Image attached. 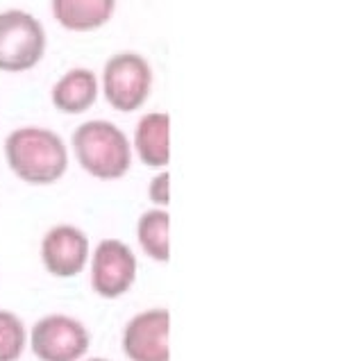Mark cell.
<instances>
[{
    "instance_id": "obj_1",
    "label": "cell",
    "mask_w": 361,
    "mask_h": 361,
    "mask_svg": "<svg viewBox=\"0 0 361 361\" xmlns=\"http://www.w3.org/2000/svg\"><path fill=\"white\" fill-rule=\"evenodd\" d=\"M7 166L20 182L48 187L64 178L68 150L57 132L39 126L16 128L5 139Z\"/></svg>"
},
{
    "instance_id": "obj_2",
    "label": "cell",
    "mask_w": 361,
    "mask_h": 361,
    "mask_svg": "<svg viewBox=\"0 0 361 361\" xmlns=\"http://www.w3.org/2000/svg\"><path fill=\"white\" fill-rule=\"evenodd\" d=\"M75 159L96 180H118L132 166V146L126 132L109 121H87L71 139Z\"/></svg>"
},
{
    "instance_id": "obj_3",
    "label": "cell",
    "mask_w": 361,
    "mask_h": 361,
    "mask_svg": "<svg viewBox=\"0 0 361 361\" xmlns=\"http://www.w3.org/2000/svg\"><path fill=\"white\" fill-rule=\"evenodd\" d=\"M46 55V30L23 9L0 12V71L25 73Z\"/></svg>"
},
{
    "instance_id": "obj_4",
    "label": "cell",
    "mask_w": 361,
    "mask_h": 361,
    "mask_svg": "<svg viewBox=\"0 0 361 361\" xmlns=\"http://www.w3.org/2000/svg\"><path fill=\"white\" fill-rule=\"evenodd\" d=\"M152 68L139 53H118L102 71V94L116 111H134L148 100Z\"/></svg>"
},
{
    "instance_id": "obj_5",
    "label": "cell",
    "mask_w": 361,
    "mask_h": 361,
    "mask_svg": "<svg viewBox=\"0 0 361 361\" xmlns=\"http://www.w3.org/2000/svg\"><path fill=\"white\" fill-rule=\"evenodd\" d=\"M89 332L78 318L50 314L35 323L30 348L41 361H80L89 350Z\"/></svg>"
},
{
    "instance_id": "obj_6",
    "label": "cell",
    "mask_w": 361,
    "mask_h": 361,
    "mask_svg": "<svg viewBox=\"0 0 361 361\" xmlns=\"http://www.w3.org/2000/svg\"><path fill=\"white\" fill-rule=\"evenodd\" d=\"M137 280V257L118 239L100 241L91 257V286L100 298L114 300Z\"/></svg>"
},
{
    "instance_id": "obj_7",
    "label": "cell",
    "mask_w": 361,
    "mask_h": 361,
    "mask_svg": "<svg viewBox=\"0 0 361 361\" xmlns=\"http://www.w3.org/2000/svg\"><path fill=\"white\" fill-rule=\"evenodd\" d=\"M171 316L166 309L137 314L123 332V350L130 361H171Z\"/></svg>"
},
{
    "instance_id": "obj_8",
    "label": "cell",
    "mask_w": 361,
    "mask_h": 361,
    "mask_svg": "<svg viewBox=\"0 0 361 361\" xmlns=\"http://www.w3.org/2000/svg\"><path fill=\"white\" fill-rule=\"evenodd\" d=\"M89 259V239L75 225H55L41 241V262L55 277H75Z\"/></svg>"
},
{
    "instance_id": "obj_9",
    "label": "cell",
    "mask_w": 361,
    "mask_h": 361,
    "mask_svg": "<svg viewBox=\"0 0 361 361\" xmlns=\"http://www.w3.org/2000/svg\"><path fill=\"white\" fill-rule=\"evenodd\" d=\"M98 78L91 68H71L68 73L61 75L50 98H53L55 109H59L61 114H85L98 100Z\"/></svg>"
},
{
    "instance_id": "obj_10",
    "label": "cell",
    "mask_w": 361,
    "mask_h": 361,
    "mask_svg": "<svg viewBox=\"0 0 361 361\" xmlns=\"http://www.w3.org/2000/svg\"><path fill=\"white\" fill-rule=\"evenodd\" d=\"M134 150L150 169H164L171 159V118L161 111L141 116L134 130Z\"/></svg>"
},
{
    "instance_id": "obj_11",
    "label": "cell",
    "mask_w": 361,
    "mask_h": 361,
    "mask_svg": "<svg viewBox=\"0 0 361 361\" xmlns=\"http://www.w3.org/2000/svg\"><path fill=\"white\" fill-rule=\"evenodd\" d=\"M53 16L71 32H91L114 16L116 0H50Z\"/></svg>"
},
{
    "instance_id": "obj_12",
    "label": "cell",
    "mask_w": 361,
    "mask_h": 361,
    "mask_svg": "<svg viewBox=\"0 0 361 361\" xmlns=\"http://www.w3.org/2000/svg\"><path fill=\"white\" fill-rule=\"evenodd\" d=\"M171 216L164 209H150L139 219V243L150 259L154 262H169L171 257Z\"/></svg>"
},
{
    "instance_id": "obj_13",
    "label": "cell",
    "mask_w": 361,
    "mask_h": 361,
    "mask_svg": "<svg viewBox=\"0 0 361 361\" xmlns=\"http://www.w3.org/2000/svg\"><path fill=\"white\" fill-rule=\"evenodd\" d=\"M27 345V332L23 321L12 314L0 309V361H18L25 353Z\"/></svg>"
},
{
    "instance_id": "obj_14",
    "label": "cell",
    "mask_w": 361,
    "mask_h": 361,
    "mask_svg": "<svg viewBox=\"0 0 361 361\" xmlns=\"http://www.w3.org/2000/svg\"><path fill=\"white\" fill-rule=\"evenodd\" d=\"M148 195L154 204H159V207H166V204L171 202V175L166 171L159 173L157 178L150 182Z\"/></svg>"
},
{
    "instance_id": "obj_15",
    "label": "cell",
    "mask_w": 361,
    "mask_h": 361,
    "mask_svg": "<svg viewBox=\"0 0 361 361\" xmlns=\"http://www.w3.org/2000/svg\"><path fill=\"white\" fill-rule=\"evenodd\" d=\"M80 361H82V359H80ZM85 361H107V359H98V357H96V359H85Z\"/></svg>"
}]
</instances>
